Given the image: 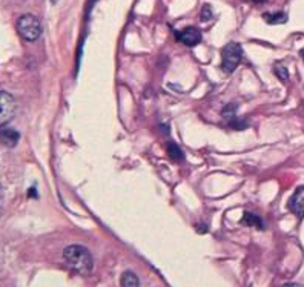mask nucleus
<instances>
[{
    "label": "nucleus",
    "instance_id": "obj_1",
    "mask_svg": "<svg viewBox=\"0 0 304 287\" xmlns=\"http://www.w3.org/2000/svg\"><path fill=\"white\" fill-rule=\"evenodd\" d=\"M65 263L80 275H89L94 269V260L91 252L80 244H71L63 251Z\"/></svg>",
    "mask_w": 304,
    "mask_h": 287
},
{
    "label": "nucleus",
    "instance_id": "obj_2",
    "mask_svg": "<svg viewBox=\"0 0 304 287\" xmlns=\"http://www.w3.org/2000/svg\"><path fill=\"white\" fill-rule=\"evenodd\" d=\"M17 32L26 42H35L42 35V23L34 14H23L17 20Z\"/></svg>",
    "mask_w": 304,
    "mask_h": 287
},
{
    "label": "nucleus",
    "instance_id": "obj_3",
    "mask_svg": "<svg viewBox=\"0 0 304 287\" xmlns=\"http://www.w3.org/2000/svg\"><path fill=\"white\" fill-rule=\"evenodd\" d=\"M221 69L227 74L234 72L237 69V66L241 63V59H243V49L238 43L235 42H231L227 43L223 51H221Z\"/></svg>",
    "mask_w": 304,
    "mask_h": 287
},
{
    "label": "nucleus",
    "instance_id": "obj_4",
    "mask_svg": "<svg viewBox=\"0 0 304 287\" xmlns=\"http://www.w3.org/2000/svg\"><path fill=\"white\" fill-rule=\"evenodd\" d=\"M15 108L17 105L14 97L6 91H0V128L6 126L12 120L15 114Z\"/></svg>",
    "mask_w": 304,
    "mask_h": 287
},
{
    "label": "nucleus",
    "instance_id": "obj_5",
    "mask_svg": "<svg viewBox=\"0 0 304 287\" xmlns=\"http://www.w3.org/2000/svg\"><path fill=\"white\" fill-rule=\"evenodd\" d=\"M175 39L186 46H197L201 42V32L195 26H189L181 31H177Z\"/></svg>",
    "mask_w": 304,
    "mask_h": 287
},
{
    "label": "nucleus",
    "instance_id": "obj_6",
    "mask_svg": "<svg viewBox=\"0 0 304 287\" xmlns=\"http://www.w3.org/2000/svg\"><path fill=\"white\" fill-rule=\"evenodd\" d=\"M288 209L297 215L298 218H301L304 215V186H300L295 189V192L292 194V197L288 201Z\"/></svg>",
    "mask_w": 304,
    "mask_h": 287
},
{
    "label": "nucleus",
    "instance_id": "obj_7",
    "mask_svg": "<svg viewBox=\"0 0 304 287\" xmlns=\"http://www.w3.org/2000/svg\"><path fill=\"white\" fill-rule=\"evenodd\" d=\"M20 134L15 129H9L6 126L0 128V143L8 146V147H14L15 144L18 143Z\"/></svg>",
    "mask_w": 304,
    "mask_h": 287
},
{
    "label": "nucleus",
    "instance_id": "obj_8",
    "mask_svg": "<svg viewBox=\"0 0 304 287\" xmlns=\"http://www.w3.org/2000/svg\"><path fill=\"white\" fill-rule=\"evenodd\" d=\"M120 284H122V287H140V280L134 272L126 271L120 277Z\"/></svg>",
    "mask_w": 304,
    "mask_h": 287
},
{
    "label": "nucleus",
    "instance_id": "obj_9",
    "mask_svg": "<svg viewBox=\"0 0 304 287\" xmlns=\"http://www.w3.org/2000/svg\"><path fill=\"white\" fill-rule=\"evenodd\" d=\"M241 223H243V224H246V226H254V227H257V229H263V227H264L263 220H261L258 215L251 214V212H246V214L243 215Z\"/></svg>",
    "mask_w": 304,
    "mask_h": 287
},
{
    "label": "nucleus",
    "instance_id": "obj_10",
    "mask_svg": "<svg viewBox=\"0 0 304 287\" xmlns=\"http://www.w3.org/2000/svg\"><path fill=\"white\" fill-rule=\"evenodd\" d=\"M264 20L269 23V25H281V23H286L288 22V15L284 12H275V14H264L263 15Z\"/></svg>",
    "mask_w": 304,
    "mask_h": 287
},
{
    "label": "nucleus",
    "instance_id": "obj_11",
    "mask_svg": "<svg viewBox=\"0 0 304 287\" xmlns=\"http://www.w3.org/2000/svg\"><path fill=\"white\" fill-rule=\"evenodd\" d=\"M166 150H167V155L174 160V161H181L183 160V150L180 149V146L177 143H167L166 146Z\"/></svg>",
    "mask_w": 304,
    "mask_h": 287
},
{
    "label": "nucleus",
    "instance_id": "obj_12",
    "mask_svg": "<svg viewBox=\"0 0 304 287\" xmlns=\"http://www.w3.org/2000/svg\"><path fill=\"white\" fill-rule=\"evenodd\" d=\"M227 122H229V125H231L232 128H235V129H244V128L248 126L246 119H237L235 116H234L232 119H229Z\"/></svg>",
    "mask_w": 304,
    "mask_h": 287
},
{
    "label": "nucleus",
    "instance_id": "obj_13",
    "mask_svg": "<svg viewBox=\"0 0 304 287\" xmlns=\"http://www.w3.org/2000/svg\"><path fill=\"white\" fill-rule=\"evenodd\" d=\"M274 71H275V75H277V77H278L281 82H286V80H289V72H288V68L277 65Z\"/></svg>",
    "mask_w": 304,
    "mask_h": 287
},
{
    "label": "nucleus",
    "instance_id": "obj_14",
    "mask_svg": "<svg viewBox=\"0 0 304 287\" xmlns=\"http://www.w3.org/2000/svg\"><path fill=\"white\" fill-rule=\"evenodd\" d=\"M211 18H212V9H211L209 5H204L203 9H201V20H203V22H207V20H211Z\"/></svg>",
    "mask_w": 304,
    "mask_h": 287
},
{
    "label": "nucleus",
    "instance_id": "obj_15",
    "mask_svg": "<svg viewBox=\"0 0 304 287\" xmlns=\"http://www.w3.org/2000/svg\"><path fill=\"white\" fill-rule=\"evenodd\" d=\"M29 197H35V190H34V189L29 190Z\"/></svg>",
    "mask_w": 304,
    "mask_h": 287
},
{
    "label": "nucleus",
    "instance_id": "obj_16",
    "mask_svg": "<svg viewBox=\"0 0 304 287\" xmlns=\"http://www.w3.org/2000/svg\"><path fill=\"white\" fill-rule=\"evenodd\" d=\"M283 287H301V286H298V284H294V283H291V284H286V286H283Z\"/></svg>",
    "mask_w": 304,
    "mask_h": 287
},
{
    "label": "nucleus",
    "instance_id": "obj_17",
    "mask_svg": "<svg viewBox=\"0 0 304 287\" xmlns=\"http://www.w3.org/2000/svg\"><path fill=\"white\" fill-rule=\"evenodd\" d=\"M251 2H254V3H264L266 0H251Z\"/></svg>",
    "mask_w": 304,
    "mask_h": 287
},
{
    "label": "nucleus",
    "instance_id": "obj_18",
    "mask_svg": "<svg viewBox=\"0 0 304 287\" xmlns=\"http://www.w3.org/2000/svg\"><path fill=\"white\" fill-rule=\"evenodd\" d=\"M301 55H303V57H304V48H303V49H301Z\"/></svg>",
    "mask_w": 304,
    "mask_h": 287
},
{
    "label": "nucleus",
    "instance_id": "obj_19",
    "mask_svg": "<svg viewBox=\"0 0 304 287\" xmlns=\"http://www.w3.org/2000/svg\"><path fill=\"white\" fill-rule=\"evenodd\" d=\"M51 2H52V3H55V2H57V0H51Z\"/></svg>",
    "mask_w": 304,
    "mask_h": 287
}]
</instances>
